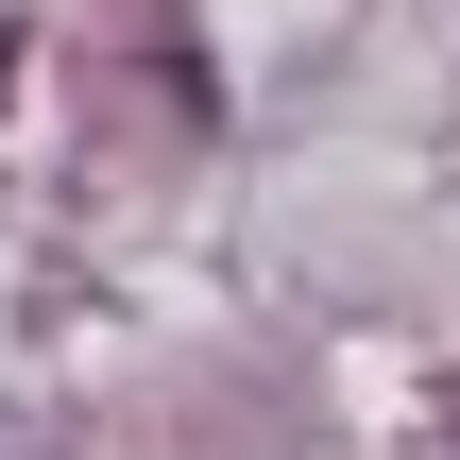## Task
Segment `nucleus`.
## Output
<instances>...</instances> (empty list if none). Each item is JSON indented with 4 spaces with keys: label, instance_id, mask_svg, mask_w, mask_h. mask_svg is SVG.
Here are the masks:
<instances>
[{
    "label": "nucleus",
    "instance_id": "nucleus-1",
    "mask_svg": "<svg viewBox=\"0 0 460 460\" xmlns=\"http://www.w3.org/2000/svg\"><path fill=\"white\" fill-rule=\"evenodd\" d=\"M0 85H17V17H0Z\"/></svg>",
    "mask_w": 460,
    "mask_h": 460
}]
</instances>
